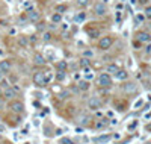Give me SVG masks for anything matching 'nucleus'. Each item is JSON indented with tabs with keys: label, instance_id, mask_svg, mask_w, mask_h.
<instances>
[{
	"label": "nucleus",
	"instance_id": "obj_28",
	"mask_svg": "<svg viewBox=\"0 0 151 144\" xmlns=\"http://www.w3.org/2000/svg\"><path fill=\"white\" fill-rule=\"evenodd\" d=\"M37 31H39V32H44V31H46V23H38L37 24Z\"/></svg>",
	"mask_w": 151,
	"mask_h": 144
},
{
	"label": "nucleus",
	"instance_id": "obj_18",
	"mask_svg": "<svg viewBox=\"0 0 151 144\" xmlns=\"http://www.w3.org/2000/svg\"><path fill=\"white\" fill-rule=\"evenodd\" d=\"M115 77L119 79V80H126V79L129 77V73H127L126 70H118V71H117V74H115Z\"/></svg>",
	"mask_w": 151,
	"mask_h": 144
},
{
	"label": "nucleus",
	"instance_id": "obj_10",
	"mask_svg": "<svg viewBox=\"0 0 151 144\" xmlns=\"http://www.w3.org/2000/svg\"><path fill=\"white\" fill-rule=\"evenodd\" d=\"M11 68H12V62H11V59H2V61H0V70H2L5 74L9 73Z\"/></svg>",
	"mask_w": 151,
	"mask_h": 144
},
{
	"label": "nucleus",
	"instance_id": "obj_40",
	"mask_svg": "<svg viewBox=\"0 0 151 144\" xmlns=\"http://www.w3.org/2000/svg\"><path fill=\"white\" fill-rule=\"evenodd\" d=\"M26 144H29V143H26Z\"/></svg>",
	"mask_w": 151,
	"mask_h": 144
},
{
	"label": "nucleus",
	"instance_id": "obj_5",
	"mask_svg": "<svg viewBox=\"0 0 151 144\" xmlns=\"http://www.w3.org/2000/svg\"><path fill=\"white\" fill-rule=\"evenodd\" d=\"M9 108H11V111L15 112V114H23L24 112V105L20 100H11Z\"/></svg>",
	"mask_w": 151,
	"mask_h": 144
},
{
	"label": "nucleus",
	"instance_id": "obj_21",
	"mask_svg": "<svg viewBox=\"0 0 151 144\" xmlns=\"http://www.w3.org/2000/svg\"><path fill=\"white\" fill-rule=\"evenodd\" d=\"M91 121V117L89 115H83V117H80V118H79V123H80V124H88V123H89Z\"/></svg>",
	"mask_w": 151,
	"mask_h": 144
},
{
	"label": "nucleus",
	"instance_id": "obj_36",
	"mask_svg": "<svg viewBox=\"0 0 151 144\" xmlns=\"http://www.w3.org/2000/svg\"><path fill=\"white\" fill-rule=\"evenodd\" d=\"M136 126H138V123L135 121V123H131V124L129 126V129H135V128H136Z\"/></svg>",
	"mask_w": 151,
	"mask_h": 144
},
{
	"label": "nucleus",
	"instance_id": "obj_16",
	"mask_svg": "<svg viewBox=\"0 0 151 144\" xmlns=\"http://www.w3.org/2000/svg\"><path fill=\"white\" fill-rule=\"evenodd\" d=\"M122 89L126 93H133V91H136V84H133V82H126L122 85Z\"/></svg>",
	"mask_w": 151,
	"mask_h": 144
},
{
	"label": "nucleus",
	"instance_id": "obj_27",
	"mask_svg": "<svg viewBox=\"0 0 151 144\" xmlns=\"http://www.w3.org/2000/svg\"><path fill=\"white\" fill-rule=\"evenodd\" d=\"M94 52L92 50H83V58H92Z\"/></svg>",
	"mask_w": 151,
	"mask_h": 144
},
{
	"label": "nucleus",
	"instance_id": "obj_26",
	"mask_svg": "<svg viewBox=\"0 0 151 144\" xmlns=\"http://www.w3.org/2000/svg\"><path fill=\"white\" fill-rule=\"evenodd\" d=\"M58 68H59V71H65V70H67V62H65V61L58 62Z\"/></svg>",
	"mask_w": 151,
	"mask_h": 144
},
{
	"label": "nucleus",
	"instance_id": "obj_2",
	"mask_svg": "<svg viewBox=\"0 0 151 144\" xmlns=\"http://www.w3.org/2000/svg\"><path fill=\"white\" fill-rule=\"evenodd\" d=\"M113 44V38L110 35H106V37H101L98 40V49L100 50H109Z\"/></svg>",
	"mask_w": 151,
	"mask_h": 144
},
{
	"label": "nucleus",
	"instance_id": "obj_38",
	"mask_svg": "<svg viewBox=\"0 0 151 144\" xmlns=\"http://www.w3.org/2000/svg\"><path fill=\"white\" fill-rule=\"evenodd\" d=\"M0 26H8V24H6V20H0Z\"/></svg>",
	"mask_w": 151,
	"mask_h": 144
},
{
	"label": "nucleus",
	"instance_id": "obj_37",
	"mask_svg": "<svg viewBox=\"0 0 151 144\" xmlns=\"http://www.w3.org/2000/svg\"><path fill=\"white\" fill-rule=\"evenodd\" d=\"M5 79V73H3V71L2 70H0V82H2V80Z\"/></svg>",
	"mask_w": 151,
	"mask_h": 144
},
{
	"label": "nucleus",
	"instance_id": "obj_33",
	"mask_svg": "<svg viewBox=\"0 0 151 144\" xmlns=\"http://www.w3.org/2000/svg\"><path fill=\"white\" fill-rule=\"evenodd\" d=\"M144 14H145V17H151V6H147V8H145V12H144Z\"/></svg>",
	"mask_w": 151,
	"mask_h": 144
},
{
	"label": "nucleus",
	"instance_id": "obj_13",
	"mask_svg": "<svg viewBox=\"0 0 151 144\" xmlns=\"http://www.w3.org/2000/svg\"><path fill=\"white\" fill-rule=\"evenodd\" d=\"M33 62H35L37 65H46V64H47V59L44 58L41 53H37V55L33 56Z\"/></svg>",
	"mask_w": 151,
	"mask_h": 144
},
{
	"label": "nucleus",
	"instance_id": "obj_1",
	"mask_svg": "<svg viewBox=\"0 0 151 144\" xmlns=\"http://www.w3.org/2000/svg\"><path fill=\"white\" fill-rule=\"evenodd\" d=\"M97 84H98L100 87L103 88H109L112 87V77L109 73H101L98 77H97Z\"/></svg>",
	"mask_w": 151,
	"mask_h": 144
},
{
	"label": "nucleus",
	"instance_id": "obj_23",
	"mask_svg": "<svg viewBox=\"0 0 151 144\" xmlns=\"http://www.w3.org/2000/svg\"><path fill=\"white\" fill-rule=\"evenodd\" d=\"M88 35H89V38H98V37H100V31H98V29L88 31Z\"/></svg>",
	"mask_w": 151,
	"mask_h": 144
},
{
	"label": "nucleus",
	"instance_id": "obj_20",
	"mask_svg": "<svg viewBox=\"0 0 151 144\" xmlns=\"http://www.w3.org/2000/svg\"><path fill=\"white\" fill-rule=\"evenodd\" d=\"M51 23H55V24L62 23V14H59V12H53V15H51Z\"/></svg>",
	"mask_w": 151,
	"mask_h": 144
},
{
	"label": "nucleus",
	"instance_id": "obj_19",
	"mask_svg": "<svg viewBox=\"0 0 151 144\" xmlns=\"http://www.w3.org/2000/svg\"><path fill=\"white\" fill-rule=\"evenodd\" d=\"M118 70H119V67H118L117 64H109L107 67H106V71H107V73H110V74H117Z\"/></svg>",
	"mask_w": 151,
	"mask_h": 144
},
{
	"label": "nucleus",
	"instance_id": "obj_11",
	"mask_svg": "<svg viewBox=\"0 0 151 144\" xmlns=\"http://www.w3.org/2000/svg\"><path fill=\"white\" fill-rule=\"evenodd\" d=\"M17 44H18L20 47L26 49V47H29V37H26V35H18L17 37Z\"/></svg>",
	"mask_w": 151,
	"mask_h": 144
},
{
	"label": "nucleus",
	"instance_id": "obj_15",
	"mask_svg": "<svg viewBox=\"0 0 151 144\" xmlns=\"http://www.w3.org/2000/svg\"><path fill=\"white\" fill-rule=\"evenodd\" d=\"M86 20V12H83V11H80V12H77L76 15H74V23H77V24H80V23H83Z\"/></svg>",
	"mask_w": 151,
	"mask_h": 144
},
{
	"label": "nucleus",
	"instance_id": "obj_6",
	"mask_svg": "<svg viewBox=\"0 0 151 144\" xmlns=\"http://www.w3.org/2000/svg\"><path fill=\"white\" fill-rule=\"evenodd\" d=\"M136 40L139 43H151V33L147 31H139L136 33Z\"/></svg>",
	"mask_w": 151,
	"mask_h": 144
},
{
	"label": "nucleus",
	"instance_id": "obj_14",
	"mask_svg": "<svg viewBox=\"0 0 151 144\" xmlns=\"http://www.w3.org/2000/svg\"><path fill=\"white\" fill-rule=\"evenodd\" d=\"M89 80H86V79H83V80H79L77 82V88L80 89V91H88L89 89Z\"/></svg>",
	"mask_w": 151,
	"mask_h": 144
},
{
	"label": "nucleus",
	"instance_id": "obj_29",
	"mask_svg": "<svg viewBox=\"0 0 151 144\" xmlns=\"http://www.w3.org/2000/svg\"><path fill=\"white\" fill-rule=\"evenodd\" d=\"M42 40H44V41H50V40H51V33H50V32H44V33H42Z\"/></svg>",
	"mask_w": 151,
	"mask_h": 144
},
{
	"label": "nucleus",
	"instance_id": "obj_34",
	"mask_svg": "<svg viewBox=\"0 0 151 144\" xmlns=\"http://www.w3.org/2000/svg\"><path fill=\"white\" fill-rule=\"evenodd\" d=\"M144 21V15H136V23H142Z\"/></svg>",
	"mask_w": 151,
	"mask_h": 144
},
{
	"label": "nucleus",
	"instance_id": "obj_30",
	"mask_svg": "<svg viewBox=\"0 0 151 144\" xmlns=\"http://www.w3.org/2000/svg\"><path fill=\"white\" fill-rule=\"evenodd\" d=\"M80 65L82 67H85V65L88 67V65H89V58H82L80 59Z\"/></svg>",
	"mask_w": 151,
	"mask_h": 144
},
{
	"label": "nucleus",
	"instance_id": "obj_24",
	"mask_svg": "<svg viewBox=\"0 0 151 144\" xmlns=\"http://www.w3.org/2000/svg\"><path fill=\"white\" fill-rule=\"evenodd\" d=\"M65 11H67V5H58V6H56V11H55V12L64 14Z\"/></svg>",
	"mask_w": 151,
	"mask_h": 144
},
{
	"label": "nucleus",
	"instance_id": "obj_17",
	"mask_svg": "<svg viewBox=\"0 0 151 144\" xmlns=\"http://www.w3.org/2000/svg\"><path fill=\"white\" fill-rule=\"evenodd\" d=\"M70 97H71V89H68V88H64L59 93V99H62V100H67V99H70Z\"/></svg>",
	"mask_w": 151,
	"mask_h": 144
},
{
	"label": "nucleus",
	"instance_id": "obj_9",
	"mask_svg": "<svg viewBox=\"0 0 151 144\" xmlns=\"http://www.w3.org/2000/svg\"><path fill=\"white\" fill-rule=\"evenodd\" d=\"M17 96V91L14 87H6L3 89V97L6 99V100H14V97Z\"/></svg>",
	"mask_w": 151,
	"mask_h": 144
},
{
	"label": "nucleus",
	"instance_id": "obj_25",
	"mask_svg": "<svg viewBox=\"0 0 151 144\" xmlns=\"http://www.w3.org/2000/svg\"><path fill=\"white\" fill-rule=\"evenodd\" d=\"M59 144H74V143H73V140H71V138L64 137V138H60V140H59Z\"/></svg>",
	"mask_w": 151,
	"mask_h": 144
},
{
	"label": "nucleus",
	"instance_id": "obj_3",
	"mask_svg": "<svg viewBox=\"0 0 151 144\" xmlns=\"http://www.w3.org/2000/svg\"><path fill=\"white\" fill-rule=\"evenodd\" d=\"M33 84L37 87H46V73L44 71H37L33 74Z\"/></svg>",
	"mask_w": 151,
	"mask_h": 144
},
{
	"label": "nucleus",
	"instance_id": "obj_32",
	"mask_svg": "<svg viewBox=\"0 0 151 144\" xmlns=\"http://www.w3.org/2000/svg\"><path fill=\"white\" fill-rule=\"evenodd\" d=\"M65 79V71H59L58 73V80H64Z\"/></svg>",
	"mask_w": 151,
	"mask_h": 144
},
{
	"label": "nucleus",
	"instance_id": "obj_4",
	"mask_svg": "<svg viewBox=\"0 0 151 144\" xmlns=\"http://www.w3.org/2000/svg\"><path fill=\"white\" fill-rule=\"evenodd\" d=\"M94 14L98 15V17L106 15V14H107V6H106L104 3H101V2H97L94 5Z\"/></svg>",
	"mask_w": 151,
	"mask_h": 144
},
{
	"label": "nucleus",
	"instance_id": "obj_8",
	"mask_svg": "<svg viewBox=\"0 0 151 144\" xmlns=\"http://www.w3.org/2000/svg\"><path fill=\"white\" fill-rule=\"evenodd\" d=\"M39 18H41V12H39V11L32 9V11L27 12V21H30V23H38Z\"/></svg>",
	"mask_w": 151,
	"mask_h": 144
},
{
	"label": "nucleus",
	"instance_id": "obj_22",
	"mask_svg": "<svg viewBox=\"0 0 151 144\" xmlns=\"http://www.w3.org/2000/svg\"><path fill=\"white\" fill-rule=\"evenodd\" d=\"M106 126H107V121H106V120H100V121L95 123V129H104Z\"/></svg>",
	"mask_w": 151,
	"mask_h": 144
},
{
	"label": "nucleus",
	"instance_id": "obj_39",
	"mask_svg": "<svg viewBox=\"0 0 151 144\" xmlns=\"http://www.w3.org/2000/svg\"><path fill=\"white\" fill-rule=\"evenodd\" d=\"M0 132H5V126L3 124H0Z\"/></svg>",
	"mask_w": 151,
	"mask_h": 144
},
{
	"label": "nucleus",
	"instance_id": "obj_7",
	"mask_svg": "<svg viewBox=\"0 0 151 144\" xmlns=\"http://www.w3.org/2000/svg\"><path fill=\"white\" fill-rule=\"evenodd\" d=\"M100 106H101V100L98 97H89L88 99V108H89V109L95 111V109H98Z\"/></svg>",
	"mask_w": 151,
	"mask_h": 144
},
{
	"label": "nucleus",
	"instance_id": "obj_31",
	"mask_svg": "<svg viewBox=\"0 0 151 144\" xmlns=\"http://www.w3.org/2000/svg\"><path fill=\"white\" fill-rule=\"evenodd\" d=\"M88 3H89V0H77L79 6H88Z\"/></svg>",
	"mask_w": 151,
	"mask_h": 144
},
{
	"label": "nucleus",
	"instance_id": "obj_35",
	"mask_svg": "<svg viewBox=\"0 0 151 144\" xmlns=\"http://www.w3.org/2000/svg\"><path fill=\"white\" fill-rule=\"evenodd\" d=\"M145 52L148 53V55H151V43H148V46H147V49H145Z\"/></svg>",
	"mask_w": 151,
	"mask_h": 144
},
{
	"label": "nucleus",
	"instance_id": "obj_12",
	"mask_svg": "<svg viewBox=\"0 0 151 144\" xmlns=\"http://www.w3.org/2000/svg\"><path fill=\"white\" fill-rule=\"evenodd\" d=\"M112 140V135L110 133H104V135H100V137H97L94 141L97 144H106V143H109Z\"/></svg>",
	"mask_w": 151,
	"mask_h": 144
}]
</instances>
